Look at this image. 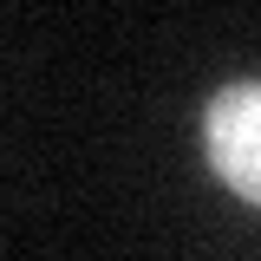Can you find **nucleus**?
<instances>
[{
    "label": "nucleus",
    "instance_id": "f257e3e1",
    "mask_svg": "<svg viewBox=\"0 0 261 261\" xmlns=\"http://www.w3.org/2000/svg\"><path fill=\"white\" fill-rule=\"evenodd\" d=\"M202 157L248 209H261V79L222 85L202 105Z\"/></svg>",
    "mask_w": 261,
    "mask_h": 261
}]
</instances>
